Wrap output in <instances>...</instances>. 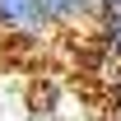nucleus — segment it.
<instances>
[{
  "mask_svg": "<svg viewBox=\"0 0 121 121\" xmlns=\"http://www.w3.org/2000/svg\"><path fill=\"white\" fill-rule=\"evenodd\" d=\"M51 23L42 0H0V28H14V33H37Z\"/></svg>",
  "mask_w": 121,
  "mask_h": 121,
  "instance_id": "f257e3e1",
  "label": "nucleus"
},
{
  "mask_svg": "<svg viewBox=\"0 0 121 121\" xmlns=\"http://www.w3.org/2000/svg\"><path fill=\"white\" fill-rule=\"evenodd\" d=\"M51 23H84V19L103 14V0H42Z\"/></svg>",
  "mask_w": 121,
  "mask_h": 121,
  "instance_id": "f03ea898",
  "label": "nucleus"
},
{
  "mask_svg": "<svg viewBox=\"0 0 121 121\" xmlns=\"http://www.w3.org/2000/svg\"><path fill=\"white\" fill-rule=\"evenodd\" d=\"M98 28H103V42L121 56V5H112V9H103V14H98Z\"/></svg>",
  "mask_w": 121,
  "mask_h": 121,
  "instance_id": "7ed1b4c3",
  "label": "nucleus"
},
{
  "mask_svg": "<svg viewBox=\"0 0 121 121\" xmlns=\"http://www.w3.org/2000/svg\"><path fill=\"white\" fill-rule=\"evenodd\" d=\"M112 5H121V0H103V9H112Z\"/></svg>",
  "mask_w": 121,
  "mask_h": 121,
  "instance_id": "20e7f679",
  "label": "nucleus"
}]
</instances>
